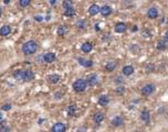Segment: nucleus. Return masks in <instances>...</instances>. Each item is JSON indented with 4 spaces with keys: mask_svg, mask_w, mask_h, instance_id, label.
<instances>
[{
    "mask_svg": "<svg viewBox=\"0 0 168 132\" xmlns=\"http://www.w3.org/2000/svg\"><path fill=\"white\" fill-rule=\"evenodd\" d=\"M136 132H138V131H136Z\"/></svg>",
    "mask_w": 168,
    "mask_h": 132,
    "instance_id": "ea45409f",
    "label": "nucleus"
},
{
    "mask_svg": "<svg viewBox=\"0 0 168 132\" xmlns=\"http://www.w3.org/2000/svg\"><path fill=\"white\" fill-rule=\"evenodd\" d=\"M100 12V7L97 6V4H92L90 8H88V13L91 14V16H95L97 13Z\"/></svg>",
    "mask_w": 168,
    "mask_h": 132,
    "instance_id": "412c9836",
    "label": "nucleus"
},
{
    "mask_svg": "<svg viewBox=\"0 0 168 132\" xmlns=\"http://www.w3.org/2000/svg\"><path fill=\"white\" fill-rule=\"evenodd\" d=\"M86 83L90 85V86H95L97 83H98V77H97L96 74H92L90 75L86 79Z\"/></svg>",
    "mask_w": 168,
    "mask_h": 132,
    "instance_id": "6e6552de",
    "label": "nucleus"
},
{
    "mask_svg": "<svg viewBox=\"0 0 168 132\" xmlns=\"http://www.w3.org/2000/svg\"><path fill=\"white\" fill-rule=\"evenodd\" d=\"M48 80L51 84H57V83H59V80H60V76H59L57 74L49 75V76H48Z\"/></svg>",
    "mask_w": 168,
    "mask_h": 132,
    "instance_id": "5701e85b",
    "label": "nucleus"
},
{
    "mask_svg": "<svg viewBox=\"0 0 168 132\" xmlns=\"http://www.w3.org/2000/svg\"><path fill=\"white\" fill-rule=\"evenodd\" d=\"M37 50H38V44L35 41H32V40L26 42L22 46V52L24 55H32L37 52Z\"/></svg>",
    "mask_w": 168,
    "mask_h": 132,
    "instance_id": "f03ea898",
    "label": "nucleus"
},
{
    "mask_svg": "<svg viewBox=\"0 0 168 132\" xmlns=\"http://www.w3.org/2000/svg\"><path fill=\"white\" fill-rule=\"evenodd\" d=\"M0 132H10V128L7 126H2L0 128Z\"/></svg>",
    "mask_w": 168,
    "mask_h": 132,
    "instance_id": "7c9ffc66",
    "label": "nucleus"
},
{
    "mask_svg": "<svg viewBox=\"0 0 168 132\" xmlns=\"http://www.w3.org/2000/svg\"><path fill=\"white\" fill-rule=\"evenodd\" d=\"M42 58H43V62H45V63L50 64V63H53V62L55 61L57 56H55V54H54V53L48 52V53H45L43 56H42Z\"/></svg>",
    "mask_w": 168,
    "mask_h": 132,
    "instance_id": "423d86ee",
    "label": "nucleus"
},
{
    "mask_svg": "<svg viewBox=\"0 0 168 132\" xmlns=\"http://www.w3.org/2000/svg\"><path fill=\"white\" fill-rule=\"evenodd\" d=\"M76 110H78L76 105L72 104V105H70L67 107V114H69L70 117H73V116H75V114H76Z\"/></svg>",
    "mask_w": 168,
    "mask_h": 132,
    "instance_id": "4be33fe9",
    "label": "nucleus"
},
{
    "mask_svg": "<svg viewBox=\"0 0 168 132\" xmlns=\"http://www.w3.org/2000/svg\"><path fill=\"white\" fill-rule=\"evenodd\" d=\"M115 83H116V84H122V83H123V78H122L121 76H117V77H116V79H115Z\"/></svg>",
    "mask_w": 168,
    "mask_h": 132,
    "instance_id": "2f4dec72",
    "label": "nucleus"
},
{
    "mask_svg": "<svg viewBox=\"0 0 168 132\" xmlns=\"http://www.w3.org/2000/svg\"><path fill=\"white\" fill-rule=\"evenodd\" d=\"M67 31H69V29H67V26H60L57 28V33L59 36H64V35H66Z\"/></svg>",
    "mask_w": 168,
    "mask_h": 132,
    "instance_id": "a211bd4d",
    "label": "nucleus"
},
{
    "mask_svg": "<svg viewBox=\"0 0 168 132\" xmlns=\"http://www.w3.org/2000/svg\"><path fill=\"white\" fill-rule=\"evenodd\" d=\"M154 92H155V85H153V84H146L145 86L141 87V90L143 96H150Z\"/></svg>",
    "mask_w": 168,
    "mask_h": 132,
    "instance_id": "20e7f679",
    "label": "nucleus"
},
{
    "mask_svg": "<svg viewBox=\"0 0 168 132\" xmlns=\"http://www.w3.org/2000/svg\"><path fill=\"white\" fill-rule=\"evenodd\" d=\"M51 4H55V0H51Z\"/></svg>",
    "mask_w": 168,
    "mask_h": 132,
    "instance_id": "4c0bfd02",
    "label": "nucleus"
},
{
    "mask_svg": "<svg viewBox=\"0 0 168 132\" xmlns=\"http://www.w3.org/2000/svg\"><path fill=\"white\" fill-rule=\"evenodd\" d=\"M78 26H79L80 29H85L86 28V21H84V20L79 21L78 22Z\"/></svg>",
    "mask_w": 168,
    "mask_h": 132,
    "instance_id": "cd10ccee",
    "label": "nucleus"
},
{
    "mask_svg": "<svg viewBox=\"0 0 168 132\" xmlns=\"http://www.w3.org/2000/svg\"><path fill=\"white\" fill-rule=\"evenodd\" d=\"M4 4H9V0H4Z\"/></svg>",
    "mask_w": 168,
    "mask_h": 132,
    "instance_id": "58836bf2",
    "label": "nucleus"
},
{
    "mask_svg": "<svg viewBox=\"0 0 168 132\" xmlns=\"http://www.w3.org/2000/svg\"><path fill=\"white\" fill-rule=\"evenodd\" d=\"M95 30H96V31L100 30V28H98V26H97V24H96V26H95Z\"/></svg>",
    "mask_w": 168,
    "mask_h": 132,
    "instance_id": "c9c22d12",
    "label": "nucleus"
},
{
    "mask_svg": "<svg viewBox=\"0 0 168 132\" xmlns=\"http://www.w3.org/2000/svg\"><path fill=\"white\" fill-rule=\"evenodd\" d=\"M147 17L149 18V19H156V18L158 17V10L154 7H151V8L148 9V11H147Z\"/></svg>",
    "mask_w": 168,
    "mask_h": 132,
    "instance_id": "9d476101",
    "label": "nucleus"
},
{
    "mask_svg": "<svg viewBox=\"0 0 168 132\" xmlns=\"http://www.w3.org/2000/svg\"><path fill=\"white\" fill-rule=\"evenodd\" d=\"M100 12H101L103 17H107V16H110L112 13V8L110 6H103L102 8H100Z\"/></svg>",
    "mask_w": 168,
    "mask_h": 132,
    "instance_id": "ddd939ff",
    "label": "nucleus"
},
{
    "mask_svg": "<svg viewBox=\"0 0 168 132\" xmlns=\"http://www.w3.org/2000/svg\"><path fill=\"white\" fill-rule=\"evenodd\" d=\"M78 61H79L80 64L82 66H84V67H91V66L93 65V62L91 61V60H85L83 57H79Z\"/></svg>",
    "mask_w": 168,
    "mask_h": 132,
    "instance_id": "f3484780",
    "label": "nucleus"
},
{
    "mask_svg": "<svg viewBox=\"0 0 168 132\" xmlns=\"http://www.w3.org/2000/svg\"><path fill=\"white\" fill-rule=\"evenodd\" d=\"M81 50H82L84 53H90L93 50V44L91 43V42H85V43L82 44Z\"/></svg>",
    "mask_w": 168,
    "mask_h": 132,
    "instance_id": "dca6fc26",
    "label": "nucleus"
},
{
    "mask_svg": "<svg viewBox=\"0 0 168 132\" xmlns=\"http://www.w3.org/2000/svg\"><path fill=\"white\" fill-rule=\"evenodd\" d=\"M164 41L166 42V43H168V31L166 32V34H165V36H164Z\"/></svg>",
    "mask_w": 168,
    "mask_h": 132,
    "instance_id": "72a5a7b5",
    "label": "nucleus"
},
{
    "mask_svg": "<svg viewBox=\"0 0 168 132\" xmlns=\"http://www.w3.org/2000/svg\"><path fill=\"white\" fill-rule=\"evenodd\" d=\"M35 20H37V21H42V17H39V16H37V17H35Z\"/></svg>",
    "mask_w": 168,
    "mask_h": 132,
    "instance_id": "f704fd0d",
    "label": "nucleus"
},
{
    "mask_svg": "<svg viewBox=\"0 0 168 132\" xmlns=\"http://www.w3.org/2000/svg\"><path fill=\"white\" fill-rule=\"evenodd\" d=\"M141 119L146 123H149V120H150V112L148 110H143L141 112Z\"/></svg>",
    "mask_w": 168,
    "mask_h": 132,
    "instance_id": "9b49d317",
    "label": "nucleus"
},
{
    "mask_svg": "<svg viewBox=\"0 0 168 132\" xmlns=\"http://www.w3.org/2000/svg\"><path fill=\"white\" fill-rule=\"evenodd\" d=\"M146 70H147V72H154L155 70V65L154 64H147V65H146Z\"/></svg>",
    "mask_w": 168,
    "mask_h": 132,
    "instance_id": "c85d7f7f",
    "label": "nucleus"
},
{
    "mask_svg": "<svg viewBox=\"0 0 168 132\" xmlns=\"http://www.w3.org/2000/svg\"><path fill=\"white\" fill-rule=\"evenodd\" d=\"M62 7L65 9H70V8H73V2H72V0H63V2H62Z\"/></svg>",
    "mask_w": 168,
    "mask_h": 132,
    "instance_id": "b1692460",
    "label": "nucleus"
},
{
    "mask_svg": "<svg viewBox=\"0 0 168 132\" xmlns=\"http://www.w3.org/2000/svg\"><path fill=\"white\" fill-rule=\"evenodd\" d=\"M10 32H11V29L9 26H4L0 29V35L1 36H7V35L10 34Z\"/></svg>",
    "mask_w": 168,
    "mask_h": 132,
    "instance_id": "aec40b11",
    "label": "nucleus"
},
{
    "mask_svg": "<svg viewBox=\"0 0 168 132\" xmlns=\"http://www.w3.org/2000/svg\"><path fill=\"white\" fill-rule=\"evenodd\" d=\"M122 73L123 75L125 76H131V75L134 73V67L132 65H126L123 67V70H122Z\"/></svg>",
    "mask_w": 168,
    "mask_h": 132,
    "instance_id": "2eb2a0df",
    "label": "nucleus"
},
{
    "mask_svg": "<svg viewBox=\"0 0 168 132\" xmlns=\"http://www.w3.org/2000/svg\"><path fill=\"white\" fill-rule=\"evenodd\" d=\"M117 66V62L116 61H110L106 63L105 65V70L106 72H113Z\"/></svg>",
    "mask_w": 168,
    "mask_h": 132,
    "instance_id": "f8f14e48",
    "label": "nucleus"
},
{
    "mask_svg": "<svg viewBox=\"0 0 168 132\" xmlns=\"http://www.w3.org/2000/svg\"><path fill=\"white\" fill-rule=\"evenodd\" d=\"M1 109H2V110H10V109H11V105H9V104H7V105H4Z\"/></svg>",
    "mask_w": 168,
    "mask_h": 132,
    "instance_id": "473e14b6",
    "label": "nucleus"
},
{
    "mask_svg": "<svg viewBox=\"0 0 168 132\" xmlns=\"http://www.w3.org/2000/svg\"><path fill=\"white\" fill-rule=\"evenodd\" d=\"M31 4V0H19V4L21 7H28Z\"/></svg>",
    "mask_w": 168,
    "mask_h": 132,
    "instance_id": "bb28decb",
    "label": "nucleus"
},
{
    "mask_svg": "<svg viewBox=\"0 0 168 132\" xmlns=\"http://www.w3.org/2000/svg\"><path fill=\"white\" fill-rule=\"evenodd\" d=\"M157 48L159 51H165L167 48V43L165 41H159L158 44H157Z\"/></svg>",
    "mask_w": 168,
    "mask_h": 132,
    "instance_id": "a878e982",
    "label": "nucleus"
},
{
    "mask_svg": "<svg viewBox=\"0 0 168 132\" xmlns=\"http://www.w3.org/2000/svg\"><path fill=\"white\" fill-rule=\"evenodd\" d=\"M104 114H102V112H96V114H94V117H93V120H94V122L95 123H101L103 120H104Z\"/></svg>",
    "mask_w": 168,
    "mask_h": 132,
    "instance_id": "6ab92c4d",
    "label": "nucleus"
},
{
    "mask_svg": "<svg viewBox=\"0 0 168 132\" xmlns=\"http://www.w3.org/2000/svg\"><path fill=\"white\" fill-rule=\"evenodd\" d=\"M111 123H112L113 127H121V126H123L124 119L123 117H121V116H116L115 118H113V120H112Z\"/></svg>",
    "mask_w": 168,
    "mask_h": 132,
    "instance_id": "1a4fd4ad",
    "label": "nucleus"
},
{
    "mask_svg": "<svg viewBox=\"0 0 168 132\" xmlns=\"http://www.w3.org/2000/svg\"><path fill=\"white\" fill-rule=\"evenodd\" d=\"M116 92H117V94H119V95H122V94H124V92H125V88H124L123 86H119V87L116 88Z\"/></svg>",
    "mask_w": 168,
    "mask_h": 132,
    "instance_id": "c756f323",
    "label": "nucleus"
},
{
    "mask_svg": "<svg viewBox=\"0 0 168 132\" xmlns=\"http://www.w3.org/2000/svg\"><path fill=\"white\" fill-rule=\"evenodd\" d=\"M132 30H133V31H136V30H137V28H136V26H134V28H133V29H132Z\"/></svg>",
    "mask_w": 168,
    "mask_h": 132,
    "instance_id": "e433bc0d",
    "label": "nucleus"
},
{
    "mask_svg": "<svg viewBox=\"0 0 168 132\" xmlns=\"http://www.w3.org/2000/svg\"><path fill=\"white\" fill-rule=\"evenodd\" d=\"M97 102H98V105L100 106L105 107V106L108 105V102H110V98H108V96H106V95H103V96H101L100 98H98Z\"/></svg>",
    "mask_w": 168,
    "mask_h": 132,
    "instance_id": "4468645a",
    "label": "nucleus"
},
{
    "mask_svg": "<svg viewBox=\"0 0 168 132\" xmlns=\"http://www.w3.org/2000/svg\"><path fill=\"white\" fill-rule=\"evenodd\" d=\"M88 87V83H86V79H76L74 83H73V89L76 92H83Z\"/></svg>",
    "mask_w": 168,
    "mask_h": 132,
    "instance_id": "7ed1b4c3",
    "label": "nucleus"
},
{
    "mask_svg": "<svg viewBox=\"0 0 168 132\" xmlns=\"http://www.w3.org/2000/svg\"><path fill=\"white\" fill-rule=\"evenodd\" d=\"M51 132H66V126L62 122H57L52 127Z\"/></svg>",
    "mask_w": 168,
    "mask_h": 132,
    "instance_id": "39448f33",
    "label": "nucleus"
},
{
    "mask_svg": "<svg viewBox=\"0 0 168 132\" xmlns=\"http://www.w3.org/2000/svg\"><path fill=\"white\" fill-rule=\"evenodd\" d=\"M13 77L17 80H23V82H30L34 78L33 72L30 70H18L13 73Z\"/></svg>",
    "mask_w": 168,
    "mask_h": 132,
    "instance_id": "f257e3e1",
    "label": "nucleus"
},
{
    "mask_svg": "<svg viewBox=\"0 0 168 132\" xmlns=\"http://www.w3.org/2000/svg\"><path fill=\"white\" fill-rule=\"evenodd\" d=\"M64 16L69 18H72L75 16V10L73 8H70V9H65L64 10Z\"/></svg>",
    "mask_w": 168,
    "mask_h": 132,
    "instance_id": "393cba45",
    "label": "nucleus"
},
{
    "mask_svg": "<svg viewBox=\"0 0 168 132\" xmlns=\"http://www.w3.org/2000/svg\"><path fill=\"white\" fill-rule=\"evenodd\" d=\"M126 29H127V26H126V24L124 22H118L114 26V30L116 33H123V32L126 31Z\"/></svg>",
    "mask_w": 168,
    "mask_h": 132,
    "instance_id": "0eeeda50",
    "label": "nucleus"
}]
</instances>
